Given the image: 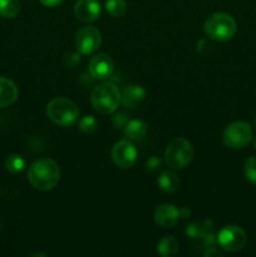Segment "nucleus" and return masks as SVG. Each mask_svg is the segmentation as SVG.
Instances as JSON below:
<instances>
[{
    "label": "nucleus",
    "mask_w": 256,
    "mask_h": 257,
    "mask_svg": "<svg viewBox=\"0 0 256 257\" xmlns=\"http://www.w3.org/2000/svg\"><path fill=\"white\" fill-rule=\"evenodd\" d=\"M28 180L37 190H53L60 180L59 166L50 158H39L30 165L28 170Z\"/></svg>",
    "instance_id": "1"
},
{
    "label": "nucleus",
    "mask_w": 256,
    "mask_h": 257,
    "mask_svg": "<svg viewBox=\"0 0 256 257\" xmlns=\"http://www.w3.org/2000/svg\"><path fill=\"white\" fill-rule=\"evenodd\" d=\"M93 108L100 114H112L120 104V90L113 82H103L95 85L90 94Z\"/></svg>",
    "instance_id": "2"
},
{
    "label": "nucleus",
    "mask_w": 256,
    "mask_h": 257,
    "mask_svg": "<svg viewBox=\"0 0 256 257\" xmlns=\"http://www.w3.org/2000/svg\"><path fill=\"white\" fill-rule=\"evenodd\" d=\"M203 29L210 39L227 42L235 37L237 32V24L231 15L226 13H215L206 19Z\"/></svg>",
    "instance_id": "3"
},
{
    "label": "nucleus",
    "mask_w": 256,
    "mask_h": 257,
    "mask_svg": "<svg viewBox=\"0 0 256 257\" xmlns=\"http://www.w3.org/2000/svg\"><path fill=\"white\" fill-rule=\"evenodd\" d=\"M47 114L52 122L62 127H69L78 120L79 109L72 100L58 97L50 100L47 105Z\"/></svg>",
    "instance_id": "4"
},
{
    "label": "nucleus",
    "mask_w": 256,
    "mask_h": 257,
    "mask_svg": "<svg viewBox=\"0 0 256 257\" xmlns=\"http://www.w3.org/2000/svg\"><path fill=\"white\" fill-rule=\"evenodd\" d=\"M193 157L192 145L185 138H173L165 151V162L172 170L187 167Z\"/></svg>",
    "instance_id": "5"
},
{
    "label": "nucleus",
    "mask_w": 256,
    "mask_h": 257,
    "mask_svg": "<svg viewBox=\"0 0 256 257\" xmlns=\"http://www.w3.org/2000/svg\"><path fill=\"white\" fill-rule=\"evenodd\" d=\"M223 143L226 147L232 148V150H240L246 147L252 140V130L250 124L242 120L230 123L226 127L222 136Z\"/></svg>",
    "instance_id": "6"
},
{
    "label": "nucleus",
    "mask_w": 256,
    "mask_h": 257,
    "mask_svg": "<svg viewBox=\"0 0 256 257\" xmlns=\"http://www.w3.org/2000/svg\"><path fill=\"white\" fill-rule=\"evenodd\" d=\"M247 241L246 232L241 227L235 225L225 226L217 233V243L223 251L227 252H237L242 250Z\"/></svg>",
    "instance_id": "7"
},
{
    "label": "nucleus",
    "mask_w": 256,
    "mask_h": 257,
    "mask_svg": "<svg viewBox=\"0 0 256 257\" xmlns=\"http://www.w3.org/2000/svg\"><path fill=\"white\" fill-rule=\"evenodd\" d=\"M102 43L100 32L95 27H83L75 35V47L83 55L94 53Z\"/></svg>",
    "instance_id": "8"
},
{
    "label": "nucleus",
    "mask_w": 256,
    "mask_h": 257,
    "mask_svg": "<svg viewBox=\"0 0 256 257\" xmlns=\"http://www.w3.org/2000/svg\"><path fill=\"white\" fill-rule=\"evenodd\" d=\"M112 160L119 168H131L137 161V150L130 141H119L112 148Z\"/></svg>",
    "instance_id": "9"
},
{
    "label": "nucleus",
    "mask_w": 256,
    "mask_h": 257,
    "mask_svg": "<svg viewBox=\"0 0 256 257\" xmlns=\"http://www.w3.org/2000/svg\"><path fill=\"white\" fill-rule=\"evenodd\" d=\"M114 70L113 59L105 53H98L89 62V74L98 80H104L112 77Z\"/></svg>",
    "instance_id": "10"
},
{
    "label": "nucleus",
    "mask_w": 256,
    "mask_h": 257,
    "mask_svg": "<svg viewBox=\"0 0 256 257\" xmlns=\"http://www.w3.org/2000/svg\"><path fill=\"white\" fill-rule=\"evenodd\" d=\"M102 8L98 0H79L74 7V15L83 23H90L100 17Z\"/></svg>",
    "instance_id": "11"
},
{
    "label": "nucleus",
    "mask_w": 256,
    "mask_h": 257,
    "mask_svg": "<svg viewBox=\"0 0 256 257\" xmlns=\"http://www.w3.org/2000/svg\"><path fill=\"white\" fill-rule=\"evenodd\" d=\"M180 217V210L176 206L168 205V203L161 205L160 207L156 208L155 215H153L155 222L165 228L173 227L178 222Z\"/></svg>",
    "instance_id": "12"
},
{
    "label": "nucleus",
    "mask_w": 256,
    "mask_h": 257,
    "mask_svg": "<svg viewBox=\"0 0 256 257\" xmlns=\"http://www.w3.org/2000/svg\"><path fill=\"white\" fill-rule=\"evenodd\" d=\"M146 90L138 84H128L120 93V102L124 107L135 108L145 99Z\"/></svg>",
    "instance_id": "13"
},
{
    "label": "nucleus",
    "mask_w": 256,
    "mask_h": 257,
    "mask_svg": "<svg viewBox=\"0 0 256 257\" xmlns=\"http://www.w3.org/2000/svg\"><path fill=\"white\" fill-rule=\"evenodd\" d=\"M18 98V88L13 80L0 77V108L13 104Z\"/></svg>",
    "instance_id": "14"
},
{
    "label": "nucleus",
    "mask_w": 256,
    "mask_h": 257,
    "mask_svg": "<svg viewBox=\"0 0 256 257\" xmlns=\"http://www.w3.org/2000/svg\"><path fill=\"white\" fill-rule=\"evenodd\" d=\"M157 182L161 190L168 193L176 192L180 187V178L173 171H165L161 173Z\"/></svg>",
    "instance_id": "15"
},
{
    "label": "nucleus",
    "mask_w": 256,
    "mask_h": 257,
    "mask_svg": "<svg viewBox=\"0 0 256 257\" xmlns=\"http://www.w3.org/2000/svg\"><path fill=\"white\" fill-rule=\"evenodd\" d=\"M147 133V125L143 120L133 119L124 127V135L130 141H141Z\"/></svg>",
    "instance_id": "16"
},
{
    "label": "nucleus",
    "mask_w": 256,
    "mask_h": 257,
    "mask_svg": "<svg viewBox=\"0 0 256 257\" xmlns=\"http://www.w3.org/2000/svg\"><path fill=\"white\" fill-rule=\"evenodd\" d=\"M178 252V242L173 236H165L157 243V253L163 257H172Z\"/></svg>",
    "instance_id": "17"
},
{
    "label": "nucleus",
    "mask_w": 256,
    "mask_h": 257,
    "mask_svg": "<svg viewBox=\"0 0 256 257\" xmlns=\"http://www.w3.org/2000/svg\"><path fill=\"white\" fill-rule=\"evenodd\" d=\"M22 10L20 0H0V17L12 19L15 18Z\"/></svg>",
    "instance_id": "18"
},
{
    "label": "nucleus",
    "mask_w": 256,
    "mask_h": 257,
    "mask_svg": "<svg viewBox=\"0 0 256 257\" xmlns=\"http://www.w3.org/2000/svg\"><path fill=\"white\" fill-rule=\"evenodd\" d=\"M201 227H202V237L201 240L203 241V245L205 247H211V246H215L217 243V235L213 231V222L210 218H206L201 223Z\"/></svg>",
    "instance_id": "19"
},
{
    "label": "nucleus",
    "mask_w": 256,
    "mask_h": 257,
    "mask_svg": "<svg viewBox=\"0 0 256 257\" xmlns=\"http://www.w3.org/2000/svg\"><path fill=\"white\" fill-rule=\"evenodd\" d=\"M105 9L113 18H120L127 13V3L124 0H107Z\"/></svg>",
    "instance_id": "20"
},
{
    "label": "nucleus",
    "mask_w": 256,
    "mask_h": 257,
    "mask_svg": "<svg viewBox=\"0 0 256 257\" xmlns=\"http://www.w3.org/2000/svg\"><path fill=\"white\" fill-rule=\"evenodd\" d=\"M25 161L19 155H10L5 160V168L10 173H19L24 170Z\"/></svg>",
    "instance_id": "21"
},
{
    "label": "nucleus",
    "mask_w": 256,
    "mask_h": 257,
    "mask_svg": "<svg viewBox=\"0 0 256 257\" xmlns=\"http://www.w3.org/2000/svg\"><path fill=\"white\" fill-rule=\"evenodd\" d=\"M243 172H245L246 178L251 183L256 185V156H252L246 161L243 166Z\"/></svg>",
    "instance_id": "22"
},
{
    "label": "nucleus",
    "mask_w": 256,
    "mask_h": 257,
    "mask_svg": "<svg viewBox=\"0 0 256 257\" xmlns=\"http://www.w3.org/2000/svg\"><path fill=\"white\" fill-rule=\"evenodd\" d=\"M78 128L83 133H92L97 130V120L93 115H85L79 120Z\"/></svg>",
    "instance_id": "23"
},
{
    "label": "nucleus",
    "mask_w": 256,
    "mask_h": 257,
    "mask_svg": "<svg viewBox=\"0 0 256 257\" xmlns=\"http://www.w3.org/2000/svg\"><path fill=\"white\" fill-rule=\"evenodd\" d=\"M185 233L187 235V237L192 238V240H201L202 237V227H201V223L192 222L190 225L186 226Z\"/></svg>",
    "instance_id": "24"
},
{
    "label": "nucleus",
    "mask_w": 256,
    "mask_h": 257,
    "mask_svg": "<svg viewBox=\"0 0 256 257\" xmlns=\"http://www.w3.org/2000/svg\"><path fill=\"white\" fill-rule=\"evenodd\" d=\"M130 122V117H128L125 113H118L114 117L112 118V123L115 128L120 130V128H124L125 125Z\"/></svg>",
    "instance_id": "25"
},
{
    "label": "nucleus",
    "mask_w": 256,
    "mask_h": 257,
    "mask_svg": "<svg viewBox=\"0 0 256 257\" xmlns=\"http://www.w3.org/2000/svg\"><path fill=\"white\" fill-rule=\"evenodd\" d=\"M196 47H197L196 48V50H197L201 55L208 54V53L212 50V44H211V43L208 42V39H206V38L201 39L200 42L197 43V45H196Z\"/></svg>",
    "instance_id": "26"
},
{
    "label": "nucleus",
    "mask_w": 256,
    "mask_h": 257,
    "mask_svg": "<svg viewBox=\"0 0 256 257\" xmlns=\"http://www.w3.org/2000/svg\"><path fill=\"white\" fill-rule=\"evenodd\" d=\"M161 165H162V161H161L160 157H157V156H152V157L148 158L147 162H146V167H147V170L151 171V172H155V171L160 170Z\"/></svg>",
    "instance_id": "27"
},
{
    "label": "nucleus",
    "mask_w": 256,
    "mask_h": 257,
    "mask_svg": "<svg viewBox=\"0 0 256 257\" xmlns=\"http://www.w3.org/2000/svg\"><path fill=\"white\" fill-rule=\"evenodd\" d=\"M80 62V53H69L65 57V65L67 68H74L75 65L79 64Z\"/></svg>",
    "instance_id": "28"
},
{
    "label": "nucleus",
    "mask_w": 256,
    "mask_h": 257,
    "mask_svg": "<svg viewBox=\"0 0 256 257\" xmlns=\"http://www.w3.org/2000/svg\"><path fill=\"white\" fill-rule=\"evenodd\" d=\"M203 256L205 257H211V256H217V257H221L222 256V252H221L218 248L213 247V246H211V247H206V251L203 252Z\"/></svg>",
    "instance_id": "29"
},
{
    "label": "nucleus",
    "mask_w": 256,
    "mask_h": 257,
    "mask_svg": "<svg viewBox=\"0 0 256 257\" xmlns=\"http://www.w3.org/2000/svg\"><path fill=\"white\" fill-rule=\"evenodd\" d=\"M40 3H42L44 7H48V8H55L58 7V5L62 4L64 0H39Z\"/></svg>",
    "instance_id": "30"
},
{
    "label": "nucleus",
    "mask_w": 256,
    "mask_h": 257,
    "mask_svg": "<svg viewBox=\"0 0 256 257\" xmlns=\"http://www.w3.org/2000/svg\"><path fill=\"white\" fill-rule=\"evenodd\" d=\"M191 215H192V211H191L188 207H183V208H181V210H180V216L182 218L191 217Z\"/></svg>",
    "instance_id": "31"
},
{
    "label": "nucleus",
    "mask_w": 256,
    "mask_h": 257,
    "mask_svg": "<svg viewBox=\"0 0 256 257\" xmlns=\"http://www.w3.org/2000/svg\"><path fill=\"white\" fill-rule=\"evenodd\" d=\"M253 146H255V150H256V138H255V141H253Z\"/></svg>",
    "instance_id": "32"
},
{
    "label": "nucleus",
    "mask_w": 256,
    "mask_h": 257,
    "mask_svg": "<svg viewBox=\"0 0 256 257\" xmlns=\"http://www.w3.org/2000/svg\"><path fill=\"white\" fill-rule=\"evenodd\" d=\"M255 127H256V118H255Z\"/></svg>",
    "instance_id": "33"
}]
</instances>
